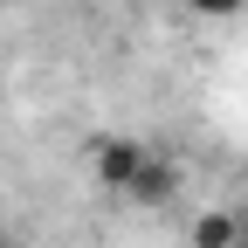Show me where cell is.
Here are the masks:
<instances>
[{"mask_svg":"<svg viewBox=\"0 0 248 248\" xmlns=\"http://www.w3.org/2000/svg\"><path fill=\"white\" fill-rule=\"evenodd\" d=\"M138 166H145L138 138H97V152H90V179H97L104 193H124V186L138 179Z\"/></svg>","mask_w":248,"mask_h":248,"instance_id":"1","label":"cell"},{"mask_svg":"<svg viewBox=\"0 0 248 248\" xmlns=\"http://www.w3.org/2000/svg\"><path fill=\"white\" fill-rule=\"evenodd\" d=\"M234 248H248V234H241V241H234Z\"/></svg>","mask_w":248,"mask_h":248,"instance_id":"6","label":"cell"},{"mask_svg":"<svg viewBox=\"0 0 248 248\" xmlns=\"http://www.w3.org/2000/svg\"><path fill=\"white\" fill-rule=\"evenodd\" d=\"M0 248H28V241H21V234H14V228H0Z\"/></svg>","mask_w":248,"mask_h":248,"instance_id":"5","label":"cell"},{"mask_svg":"<svg viewBox=\"0 0 248 248\" xmlns=\"http://www.w3.org/2000/svg\"><path fill=\"white\" fill-rule=\"evenodd\" d=\"M241 234H248V221H241V214H228V207H207L200 221L186 228V241H193V248H234Z\"/></svg>","mask_w":248,"mask_h":248,"instance_id":"3","label":"cell"},{"mask_svg":"<svg viewBox=\"0 0 248 248\" xmlns=\"http://www.w3.org/2000/svg\"><path fill=\"white\" fill-rule=\"evenodd\" d=\"M0 228H7V221H0Z\"/></svg>","mask_w":248,"mask_h":248,"instance_id":"7","label":"cell"},{"mask_svg":"<svg viewBox=\"0 0 248 248\" xmlns=\"http://www.w3.org/2000/svg\"><path fill=\"white\" fill-rule=\"evenodd\" d=\"M179 186H186L179 159L145 152V166H138V179H131V186H124V200H138V207H172V200H179Z\"/></svg>","mask_w":248,"mask_h":248,"instance_id":"2","label":"cell"},{"mask_svg":"<svg viewBox=\"0 0 248 248\" xmlns=\"http://www.w3.org/2000/svg\"><path fill=\"white\" fill-rule=\"evenodd\" d=\"M200 21H234V14H248V0H186Z\"/></svg>","mask_w":248,"mask_h":248,"instance_id":"4","label":"cell"}]
</instances>
